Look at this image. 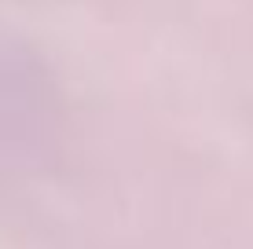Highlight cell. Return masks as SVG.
<instances>
[{"label": "cell", "mask_w": 253, "mask_h": 249, "mask_svg": "<svg viewBox=\"0 0 253 249\" xmlns=\"http://www.w3.org/2000/svg\"><path fill=\"white\" fill-rule=\"evenodd\" d=\"M59 88L37 51L0 33V194L22 191L48 173L59 150Z\"/></svg>", "instance_id": "1"}]
</instances>
